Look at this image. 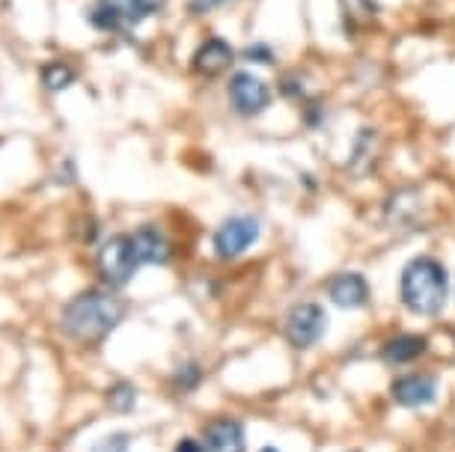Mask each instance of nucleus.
Segmentation results:
<instances>
[{
  "label": "nucleus",
  "mask_w": 455,
  "mask_h": 452,
  "mask_svg": "<svg viewBox=\"0 0 455 452\" xmlns=\"http://www.w3.org/2000/svg\"><path fill=\"white\" fill-rule=\"evenodd\" d=\"M164 4L167 0H99L90 19L101 30H125L152 19L164 10Z\"/></svg>",
  "instance_id": "obj_3"
},
{
  "label": "nucleus",
  "mask_w": 455,
  "mask_h": 452,
  "mask_svg": "<svg viewBox=\"0 0 455 452\" xmlns=\"http://www.w3.org/2000/svg\"><path fill=\"white\" fill-rule=\"evenodd\" d=\"M253 57H256V63H271V48H265V45H251L247 48V59L253 63Z\"/></svg>",
  "instance_id": "obj_20"
},
{
  "label": "nucleus",
  "mask_w": 455,
  "mask_h": 452,
  "mask_svg": "<svg viewBox=\"0 0 455 452\" xmlns=\"http://www.w3.org/2000/svg\"><path fill=\"white\" fill-rule=\"evenodd\" d=\"M229 101L242 116H259L271 105V90L262 78L251 72H238L229 81Z\"/></svg>",
  "instance_id": "obj_7"
},
{
  "label": "nucleus",
  "mask_w": 455,
  "mask_h": 452,
  "mask_svg": "<svg viewBox=\"0 0 455 452\" xmlns=\"http://www.w3.org/2000/svg\"><path fill=\"white\" fill-rule=\"evenodd\" d=\"M96 262H99V274L105 277L108 286H125L128 280L134 277V271L140 268V259H137L132 235L108 238V242L101 244Z\"/></svg>",
  "instance_id": "obj_4"
},
{
  "label": "nucleus",
  "mask_w": 455,
  "mask_h": 452,
  "mask_svg": "<svg viewBox=\"0 0 455 452\" xmlns=\"http://www.w3.org/2000/svg\"><path fill=\"white\" fill-rule=\"evenodd\" d=\"M256 238H259V220L247 218V215H235V218L223 220L220 229L214 233V250H218L220 259H235V256H242L251 244H256Z\"/></svg>",
  "instance_id": "obj_6"
},
{
  "label": "nucleus",
  "mask_w": 455,
  "mask_h": 452,
  "mask_svg": "<svg viewBox=\"0 0 455 452\" xmlns=\"http://www.w3.org/2000/svg\"><path fill=\"white\" fill-rule=\"evenodd\" d=\"M390 393L405 408H426L437 399V381L426 372H411L393 381Z\"/></svg>",
  "instance_id": "obj_8"
},
{
  "label": "nucleus",
  "mask_w": 455,
  "mask_h": 452,
  "mask_svg": "<svg viewBox=\"0 0 455 452\" xmlns=\"http://www.w3.org/2000/svg\"><path fill=\"white\" fill-rule=\"evenodd\" d=\"M203 452H244L247 438H244V425L238 420H212L203 429Z\"/></svg>",
  "instance_id": "obj_9"
},
{
  "label": "nucleus",
  "mask_w": 455,
  "mask_h": 452,
  "mask_svg": "<svg viewBox=\"0 0 455 452\" xmlns=\"http://www.w3.org/2000/svg\"><path fill=\"white\" fill-rule=\"evenodd\" d=\"M328 295L342 310H360V306H366L369 301V283L357 271H346V274H337L331 280Z\"/></svg>",
  "instance_id": "obj_11"
},
{
  "label": "nucleus",
  "mask_w": 455,
  "mask_h": 452,
  "mask_svg": "<svg viewBox=\"0 0 455 452\" xmlns=\"http://www.w3.org/2000/svg\"><path fill=\"white\" fill-rule=\"evenodd\" d=\"M233 48L227 45L223 39H205L194 54V72L203 75V78H214V75L227 72L229 63H233Z\"/></svg>",
  "instance_id": "obj_12"
},
{
  "label": "nucleus",
  "mask_w": 455,
  "mask_h": 452,
  "mask_svg": "<svg viewBox=\"0 0 455 452\" xmlns=\"http://www.w3.org/2000/svg\"><path fill=\"white\" fill-rule=\"evenodd\" d=\"M92 452H128V434L125 432H116V434H108L96 443Z\"/></svg>",
  "instance_id": "obj_17"
},
{
  "label": "nucleus",
  "mask_w": 455,
  "mask_h": 452,
  "mask_svg": "<svg viewBox=\"0 0 455 452\" xmlns=\"http://www.w3.org/2000/svg\"><path fill=\"white\" fill-rule=\"evenodd\" d=\"M72 81H75V69L66 63H48L45 69H42V83H45L51 92L66 90Z\"/></svg>",
  "instance_id": "obj_15"
},
{
  "label": "nucleus",
  "mask_w": 455,
  "mask_h": 452,
  "mask_svg": "<svg viewBox=\"0 0 455 452\" xmlns=\"http://www.w3.org/2000/svg\"><path fill=\"white\" fill-rule=\"evenodd\" d=\"M200 378H203V372H200V366H196V363H188L185 369H179V372H176V384H179L182 390L196 387V384H200Z\"/></svg>",
  "instance_id": "obj_18"
},
{
  "label": "nucleus",
  "mask_w": 455,
  "mask_h": 452,
  "mask_svg": "<svg viewBox=\"0 0 455 452\" xmlns=\"http://www.w3.org/2000/svg\"><path fill=\"white\" fill-rule=\"evenodd\" d=\"M426 352V337H414V334H402L396 339H390L384 345V361L387 363H411L417 361L419 354Z\"/></svg>",
  "instance_id": "obj_13"
},
{
  "label": "nucleus",
  "mask_w": 455,
  "mask_h": 452,
  "mask_svg": "<svg viewBox=\"0 0 455 452\" xmlns=\"http://www.w3.org/2000/svg\"><path fill=\"white\" fill-rule=\"evenodd\" d=\"M328 330V315L319 304H295L286 315V339L295 348H313Z\"/></svg>",
  "instance_id": "obj_5"
},
{
  "label": "nucleus",
  "mask_w": 455,
  "mask_h": 452,
  "mask_svg": "<svg viewBox=\"0 0 455 452\" xmlns=\"http://www.w3.org/2000/svg\"><path fill=\"white\" fill-rule=\"evenodd\" d=\"M223 4H229V0H191V12L203 15V12L218 10V6H223Z\"/></svg>",
  "instance_id": "obj_19"
},
{
  "label": "nucleus",
  "mask_w": 455,
  "mask_h": 452,
  "mask_svg": "<svg viewBox=\"0 0 455 452\" xmlns=\"http://www.w3.org/2000/svg\"><path fill=\"white\" fill-rule=\"evenodd\" d=\"M176 452H203V443L194 438H182L176 443Z\"/></svg>",
  "instance_id": "obj_21"
},
{
  "label": "nucleus",
  "mask_w": 455,
  "mask_h": 452,
  "mask_svg": "<svg viewBox=\"0 0 455 452\" xmlns=\"http://www.w3.org/2000/svg\"><path fill=\"white\" fill-rule=\"evenodd\" d=\"M132 242H134L140 266H164V262H170V256H173V244H170V238L164 235V229H158L152 224L134 229Z\"/></svg>",
  "instance_id": "obj_10"
},
{
  "label": "nucleus",
  "mask_w": 455,
  "mask_h": 452,
  "mask_svg": "<svg viewBox=\"0 0 455 452\" xmlns=\"http://www.w3.org/2000/svg\"><path fill=\"white\" fill-rule=\"evenodd\" d=\"M342 10H346V15L351 21H360V24H369L375 19L378 6L372 4V0H342Z\"/></svg>",
  "instance_id": "obj_16"
},
{
  "label": "nucleus",
  "mask_w": 455,
  "mask_h": 452,
  "mask_svg": "<svg viewBox=\"0 0 455 452\" xmlns=\"http://www.w3.org/2000/svg\"><path fill=\"white\" fill-rule=\"evenodd\" d=\"M262 452H280V449H277V447H265Z\"/></svg>",
  "instance_id": "obj_22"
},
{
  "label": "nucleus",
  "mask_w": 455,
  "mask_h": 452,
  "mask_svg": "<svg viewBox=\"0 0 455 452\" xmlns=\"http://www.w3.org/2000/svg\"><path fill=\"white\" fill-rule=\"evenodd\" d=\"M128 306L119 301L116 295L101 292V289H90V292L75 295L72 301L63 306L60 315V328L68 339L81 345H99L108 334H114L119 321L125 319Z\"/></svg>",
  "instance_id": "obj_1"
},
{
  "label": "nucleus",
  "mask_w": 455,
  "mask_h": 452,
  "mask_svg": "<svg viewBox=\"0 0 455 452\" xmlns=\"http://www.w3.org/2000/svg\"><path fill=\"white\" fill-rule=\"evenodd\" d=\"M402 304L417 315H437L450 297V274L432 256H417L402 268Z\"/></svg>",
  "instance_id": "obj_2"
},
{
  "label": "nucleus",
  "mask_w": 455,
  "mask_h": 452,
  "mask_svg": "<svg viewBox=\"0 0 455 452\" xmlns=\"http://www.w3.org/2000/svg\"><path fill=\"white\" fill-rule=\"evenodd\" d=\"M108 405L114 408L116 414L134 411V405H137V387H134V384H128V381H116L114 387L108 390Z\"/></svg>",
  "instance_id": "obj_14"
}]
</instances>
